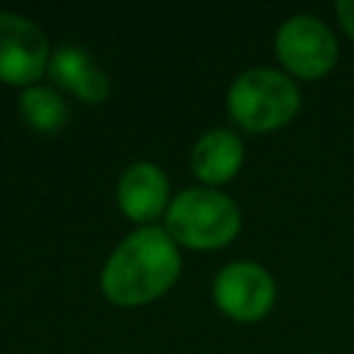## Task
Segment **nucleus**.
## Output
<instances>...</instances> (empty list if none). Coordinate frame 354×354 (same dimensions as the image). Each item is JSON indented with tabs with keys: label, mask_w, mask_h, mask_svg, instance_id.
Returning <instances> with one entry per match:
<instances>
[{
	"label": "nucleus",
	"mask_w": 354,
	"mask_h": 354,
	"mask_svg": "<svg viewBox=\"0 0 354 354\" xmlns=\"http://www.w3.org/2000/svg\"><path fill=\"white\" fill-rule=\"evenodd\" d=\"M335 11H337V19H340L343 30L354 39V0H340V3L335 6Z\"/></svg>",
	"instance_id": "9b49d317"
},
{
	"label": "nucleus",
	"mask_w": 354,
	"mask_h": 354,
	"mask_svg": "<svg viewBox=\"0 0 354 354\" xmlns=\"http://www.w3.org/2000/svg\"><path fill=\"white\" fill-rule=\"evenodd\" d=\"M277 58L282 66L299 77H321L335 66L337 41L335 33L315 17H290L274 41Z\"/></svg>",
	"instance_id": "20e7f679"
},
{
	"label": "nucleus",
	"mask_w": 354,
	"mask_h": 354,
	"mask_svg": "<svg viewBox=\"0 0 354 354\" xmlns=\"http://www.w3.org/2000/svg\"><path fill=\"white\" fill-rule=\"evenodd\" d=\"M213 296L224 315L235 321H257L271 310L277 288L263 266L232 263L218 271L213 282Z\"/></svg>",
	"instance_id": "423d86ee"
},
{
	"label": "nucleus",
	"mask_w": 354,
	"mask_h": 354,
	"mask_svg": "<svg viewBox=\"0 0 354 354\" xmlns=\"http://www.w3.org/2000/svg\"><path fill=\"white\" fill-rule=\"evenodd\" d=\"M299 102L296 83L277 69H249L227 94L230 116L252 133H268L288 124L296 116Z\"/></svg>",
	"instance_id": "7ed1b4c3"
},
{
	"label": "nucleus",
	"mask_w": 354,
	"mask_h": 354,
	"mask_svg": "<svg viewBox=\"0 0 354 354\" xmlns=\"http://www.w3.org/2000/svg\"><path fill=\"white\" fill-rule=\"evenodd\" d=\"M180 274V252L166 230L141 227L127 235L102 271V290L111 301L136 307L166 293Z\"/></svg>",
	"instance_id": "f257e3e1"
},
{
	"label": "nucleus",
	"mask_w": 354,
	"mask_h": 354,
	"mask_svg": "<svg viewBox=\"0 0 354 354\" xmlns=\"http://www.w3.org/2000/svg\"><path fill=\"white\" fill-rule=\"evenodd\" d=\"M166 230L174 241L191 249H218L238 235L241 210L218 191L188 188L171 199L166 210Z\"/></svg>",
	"instance_id": "f03ea898"
},
{
	"label": "nucleus",
	"mask_w": 354,
	"mask_h": 354,
	"mask_svg": "<svg viewBox=\"0 0 354 354\" xmlns=\"http://www.w3.org/2000/svg\"><path fill=\"white\" fill-rule=\"evenodd\" d=\"M50 47L44 33L25 17L0 11V80L30 86L44 75Z\"/></svg>",
	"instance_id": "39448f33"
},
{
	"label": "nucleus",
	"mask_w": 354,
	"mask_h": 354,
	"mask_svg": "<svg viewBox=\"0 0 354 354\" xmlns=\"http://www.w3.org/2000/svg\"><path fill=\"white\" fill-rule=\"evenodd\" d=\"M116 199H119V207L124 210V216H130L133 221H152L166 207L169 180L158 166L136 163L119 177Z\"/></svg>",
	"instance_id": "0eeeda50"
},
{
	"label": "nucleus",
	"mask_w": 354,
	"mask_h": 354,
	"mask_svg": "<svg viewBox=\"0 0 354 354\" xmlns=\"http://www.w3.org/2000/svg\"><path fill=\"white\" fill-rule=\"evenodd\" d=\"M19 111H22V119L28 122V127H33L39 133H58L69 119V108H66L64 97L47 86L25 88L19 97Z\"/></svg>",
	"instance_id": "9d476101"
},
{
	"label": "nucleus",
	"mask_w": 354,
	"mask_h": 354,
	"mask_svg": "<svg viewBox=\"0 0 354 354\" xmlns=\"http://www.w3.org/2000/svg\"><path fill=\"white\" fill-rule=\"evenodd\" d=\"M50 77L61 86L69 88L72 94L83 97L86 102H100L108 94V80L100 72V66L94 64V58L80 50V47H61L53 61H50Z\"/></svg>",
	"instance_id": "1a4fd4ad"
},
{
	"label": "nucleus",
	"mask_w": 354,
	"mask_h": 354,
	"mask_svg": "<svg viewBox=\"0 0 354 354\" xmlns=\"http://www.w3.org/2000/svg\"><path fill=\"white\" fill-rule=\"evenodd\" d=\"M243 160V144L230 130L205 133L191 149V169L205 183H227Z\"/></svg>",
	"instance_id": "6e6552de"
}]
</instances>
